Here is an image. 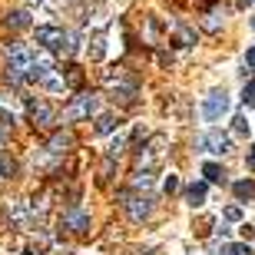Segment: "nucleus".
Instances as JSON below:
<instances>
[{
	"mask_svg": "<svg viewBox=\"0 0 255 255\" xmlns=\"http://www.w3.org/2000/svg\"><path fill=\"white\" fill-rule=\"evenodd\" d=\"M103 53H106V33H96L93 50H90V60H103Z\"/></svg>",
	"mask_w": 255,
	"mask_h": 255,
	"instance_id": "4be33fe9",
	"label": "nucleus"
},
{
	"mask_svg": "<svg viewBox=\"0 0 255 255\" xmlns=\"http://www.w3.org/2000/svg\"><path fill=\"white\" fill-rule=\"evenodd\" d=\"M10 219H13L20 229H27L30 222L37 219V209H30V202H13V206H10Z\"/></svg>",
	"mask_w": 255,
	"mask_h": 255,
	"instance_id": "9b49d317",
	"label": "nucleus"
},
{
	"mask_svg": "<svg viewBox=\"0 0 255 255\" xmlns=\"http://www.w3.org/2000/svg\"><path fill=\"white\" fill-rule=\"evenodd\" d=\"M7 27H13V30L30 27V13H27V10H10V13H7Z\"/></svg>",
	"mask_w": 255,
	"mask_h": 255,
	"instance_id": "a211bd4d",
	"label": "nucleus"
},
{
	"mask_svg": "<svg viewBox=\"0 0 255 255\" xmlns=\"http://www.w3.org/2000/svg\"><path fill=\"white\" fill-rule=\"evenodd\" d=\"M27 116L33 126H50L57 120V113H53V106L47 100H27Z\"/></svg>",
	"mask_w": 255,
	"mask_h": 255,
	"instance_id": "0eeeda50",
	"label": "nucleus"
},
{
	"mask_svg": "<svg viewBox=\"0 0 255 255\" xmlns=\"http://www.w3.org/2000/svg\"><path fill=\"white\" fill-rule=\"evenodd\" d=\"M226 219H229V222H239V219H242V209H239V206H229L226 209Z\"/></svg>",
	"mask_w": 255,
	"mask_h": 255,
	"instance_id": "a878e982",
	"label": "nucleus"
},
{
	"mask_svg": "<svg viewBox=\"0 0 255 255\" xmlns=\"http://www.w3.org/2000/svg\"><path fill=\"white\" fill-rule=\"evenodd\" d=\"M37 50H43V53H70L73 43H70V33L63 27H37Z\"/></svg>",
	"mask_w": 255,
	"mask_h": 255,
	"instance_id": "f03ea898",
	"label": "nucleus"
},
{
	"mask_svg": "<svg viewBox=\"0 0 255 255\" xmlns=\"http://www.w3.org/2000/svg\"><path fill=\"white\" fill-rule=\"evenodd\" d=\"M192 43H196V30H192V27H186V23H179V27L172 30V47L186 50V47H192Z\"/></svg>",
	"mask_w": 255,
	"mask_h": 255,
	"instance_id": "ddd939ff",
	"label": "nucleus"
},
{
	"mask_svg": "<svg viewBox=\"0 0 255 255\" xmlns=\"http://www.w3.org/2000/svg\"><path fill=\"white\" fill-rule=\"evenodd\" d=\"M176 189H179V179H176V176H166V182H162V192H166V196H172Z\"/></svg>",
	"mask_w": 255,
	"mask_h": 255,
	"instance_id": "393cba45",
	"label": "nucleus"
},
{
	"mask_svg": "<svg viewBox=\"0 0 255 255\" xmlns=\"http://www.w3.org/2000/svg\"><path fill=\"white\" fill-rule=\"evenodd\" d=\"M219 255H255V252L246 246V242H222Z\"/></svg>",
	"mask_w": 255,
	"mask_h": 255,
	"instance_id": "aec40b11",
	"label": "nucleus"
},
{
	"mask_svg": "<svg viewBox=\"0 0 255 255\" xmlns=\"http://www.w3.org/2000/svg\"><path fill=\"white\" fill-rule=\"evenodd\" d=\"M123 209L132 222H142V219L152 216V196H129V192H123Z\"/></svg>",
	"mask_w": 255,
	"mask_h": 255,
	"instance_id": "423d86ee",
	"label": "nucleus"
},
{
	"mask_svg": "<svg viewBox=\"0 0 255 255\" xmlns=\"http://www.w3.org/2000/svg\"><path fill=\"white\" fill-rule=\"evenodd\" d=\"M246 166H249V169H255V142H252V146H249V156H246Z\"/></svg>",
	"mask_w": 255,
	"mask_h": 255,
	"instance_id": "bb28decb",
	"label": "nucleus"
},
{
	"mask_svg": "<svg viewBox=\"0 0 255 255\" xmlns=\"http://www.w3.org/2000/svg\"><path fill=\"white\" fill-rule=\"evenodd\" d=\"M252 3H255V0H252Z\"/></svg>",
	"mask_w": 255,
	"mask_h": 255,
	"instance_id": "2f4dec72",
	"label": "nucleus"
},
{
	"mask_svg": "<svg viewBox=\"0 0 255 255\" xmlns=\"http://www.w3.org/2000/svg\"><path fill=\"white\" fill-rule=\"evenodd\" d=\"M242 239H249V242H252V239H255V229L252 226H242Z\"/></svg>",
	"mask_w": 255,
	"mask_h": 255,
	"instance_id": "c85d7f7f",
	"label": "nucleus"
},
{
	"mask_svg": "<svg viewBox=\"0 0 255 255\" xmlns=\"http://www.w3.org/2000/svg\"><path fill=\"white\" fill-rule=\"evenodd\" d=\"M37 57V50L27 47V43H10L7 47V60H10V83H30V63Z\"/></svg>",
	"mask_w": 255,
	"mask_h": 255,
	"instance_id": "f257e3e1",
	"label": "nucleus"
},
{
	"mask_svg": "<svg viewBox=\"0 0 255 255\" xmlns=\"http://www.w3.org/2000/svg\"><path fill=\"white\" fill-rule=\"evenodd\" d=\"M206 196H209V186H206V182H192L189 189H186V202H189L192 209L206 206Z\"/></svg>",
	"mask_w": 255,
	"mask_h": 255,
	"instance_id": "4468645a",
	"label": "nucleus"
},
{
	"mask_svg": "<svg viewBox=\"0 0 255 255\" xmlns=\"http://www.w3.org/2000/svg\"><path fill=\"white\" fill-rule=\"evenodd\" d=\"M242 103L255 106V83H246V90H242Z\"/></svg>",
	"mask_w": 255,
	"mask_h": 255,
	"instance_id": "b1692460",
	"label": "nucleus"
},
{
	"mask_svg": "<svg viewBox=\"0 0 255 255\" xmlns=\"http://www.w3.org/2000/svg\"><path fill=\"white\" fill-rule=\"evenodd\" d=\"M70 146H73V136H70V132H57V136L50 139V152H53V156H63Z\"/></svg>",
	"mask_w": 255,
	"mask_h": 255,
	"instance_id": "dca6fc26",
	"label": "nucleus"
},
{
	"mask_svg": "<svg viewBox=\"0 0 255 255\" xmlns=\"http://www.w3.org/2000/svg\"><path fill=\"white\" fill-rule=\"evenodd\" d=\"M30 3H40V0H30Z\"/></svg>",
	"mask_w": 255,
	"mask_h": 255,
	"instance_id": "7c9ffc66",
	"label": "nucleus"
},
{
	"mask_svg": "<svg viewBox=\"0 0 255 255\" xmlns=\"http://www.w3.org/2000/svg\"><path fill=\"white\" fill-rule=\"evenodd\" d=\"M226 13H229L226 3H222V7H212L206 13V20H202V27H206L209 33H219V30H222V23H226Z\"/></svg>",
	"mask_w": 255,
	"mask_h": 255,
	"instance_id": "f8f14e48",
	"label": "nucleus"
},
{
	"mask_svg": "<svg viewBox=\"0 0 255 255\" xmlns=\"http://www.w3.org/2000/svg\"><path fill=\"white\" fill-rule=\"evenodd\" d=\"M202 176L209 182H226V169L219 166V162H202Z\"/></svg>",
	"mask_w": 255,
	"mask_h": 255,
	"instance_id": "f3484780",
	"label": "nucleus"
},
{
	"mask_svg": "<svg viewBox=\"0 0 255 255\" xmlns=\"http://www.w3.org/2000/svg\"><path fill=\"white\" fill-rule=\"evenodd\" d=\"M100 113V96L96 93H80L73 96V103L66 106L63 120H70V123H76V120H90V116Z\"/></svg>",
	"mask_w": 255,
	"mask_h": 255,
	"instance_id": "39448f33",
	"label": "nucleus"
},
{
	"mask_svg": "<svg viewBox=\"0 0 255 255\" xmlns=\"http://www.w3.org/2000/svg\"><path fill=\"white\" fill-rule=\"evenodd\" d=\"M232 192H236V199H255V182L239 179V182H232Z\"/></svg>",
	"mask_w": 255,
	"mask_h": 255,
	"instance_id": "6ab92c4d",
	"label": "nucleus"
},
{
	"mask_svg": "<svg viewBox=\"0 0 255 255\" xmlns=\"http://www.w3.org/2000/svg\"><path fill=\"white\" fill-rule=\"evenodd\" d=\"M162 146H166V136H152V139L139 149V156H136V172H149L152 176V169H159L162 156H166Z\"/></svg>",
	"mask_w": 255,
	"mask_h": 255,
	"instance_id": "7ed1b4c3",
	"label": "nucleus"
},
{
	"mask_svg": "<svg viewBox=\"0 0 255 255\" xmlns=\"http://www.w3.org/2000/svg\"><path fill=\"white\" fill-rule=\"evenodd\" d=\"M246 66H252V70H255V47L246 50Z\"/></svg>",
	"mask_w": 255,
	"mask_h": 255,
	"instance_id": "cd10ccee",
	"label": "nucleus"
},
{
	"mask_svg": "<svg viewBox=\"0 0 255 255\" xmlns=\"http://www.w3.org/2000/svg\"><path fill=\"white\" fill-rule=\"evenodd\" d=\"M80 83H83V70H80V66H66V80H63V86H66V90H76Z\"/></svg>",
	"mask_w": 255,
	"mask_h": 255,
	"instance_id": "412c9836",
	"label": "nucleus"
},
{
	"mask_svg": "<svg viewBox=\"0 0 255 255\" xmlns=\"http://www.w3.org/2000/svg\"><path fill=\"white\" fill-rule=\"evenodd\" d=\"M3 139H7V126H0V146H3Z\"/></svg>",
	"mask_w": 255,
	"mask_h": 255,
	"instance_id": "c756f323",
	"label": "nucleus"
},
{
	"mask_svg": "<svg viewBox=\"0 0 255 255\" xmlns=\"http://www.w3.org/2000/svg\"><path fill=\"white\" fill-rule=\"evenodd\" d=\"M229 110V96L226 90H212V93L206 96V103H202V116L206 120H219V116Z\"/></svg>",
	"mask_w": 255,
	"mask_h": 255,
	"instance_id": "1a4fd4ad",
	"label": "nucleus"
},
{
	"mask_svg": "<svg viewBox=\"0 0 255 255\" xmlns=\"http://www.w3.org/2000/svg\"><path fill=\"white\" fill-rule=\"evenodd\" d=\"M232 132H236V136H246V132H249V123H246V116H242V113L232 120Z\"/></svg>",
	"mask_w": 255,
	"mask_h": 255,
	"instance_id": "5701e85b",
	"label": "nucleus"
},
{
	"mask_svg": "<svg viewBox=\"0 0 255 255\" xmlns=\"http://www.w3.org/2000/svg\"><path fill=\"white\" fill-rule=\"evenodd\" d=\"M63 226L73 229V232H86V229H90V212H83L80 206H70L63 212Z\"/></svg>",
	"mask_w": 255,
	"mask_h": 255,
	"instance_id": "9d476101",
	"label": "nucleus"
},
{
	"mask_svg": "<svg viewBox=\"0 0 255 255\" xmlns=\"http://www.w3.org/2000/svg\"><path fill=\"white\" fill-rule=\"evenodd\" d=\"M103 83L110 86V93H113V100H120V103H132L136 100V93H139V86H136V80H129V76H123L120 70H106L103 73Z\"/></svg>",
	"mask_w": 255,
	"mask_h": 255,
	"instance_id": "20e7f679",
	"label": "nucleus"
},
{
	"mask_svg": "<svg viewBox=\"0 0 255 255\" xmlns=\"http://www.w3.org/2000/svg\"><path fill=\"white\" fill-rule=\"evenodd\" d=\"M199 149L212 152V156H222V152H229V136L222 129H209L199 136Z\"/></svg>",
	"mask_w": 255,
	"mask_h": 255,
	"instance_id": "6e6552de",
	"label": "nucleus"
},
{
	"mask_svg": "<svg viewBox=\"0 0 255 255\" xmlns=\"http://www.w3.org/2000/svg\"><path fill=\"white\" fill-rule=\"evenodd\" d=\"M120 123H123V120L116 113H103V116H96V132H116Z\"/></svg>",
	"mask_w": 255,
	"mask_h": 255,
	"instance_id": "2eb2a0df",
	"label": "nucleus"
}]
</instances>
